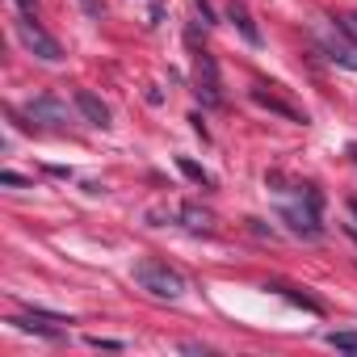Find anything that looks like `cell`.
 I'll return each instance as SVG.
<instances>
[{
	"instance_id": "cell-7",
	"label": "cell",
	"mask_w": 357,
	"mask_h": 357,
	"mask_svg": "<svg viewBox=\"0 0 357 357\" xmlns=\"http://www.w3.org/2000/svg\"><path fill=\"white\" fill-rule=\"evenodd\" d=\"M76 109L84 114V122H89V126H109V105H105L97 93L76 89Z\"/></svg>"
},
{
	"instance_id": "cell-15",
	"label": "cell",
	"mask_w": 357,
	"mask_h": 357,
	"mask_svg": "<svg viewBox=\"0 0 357 357\" xmlns=\"http://www.w3.org/2000/svg\"><path fill=\"white\" fill-rule=\"evenodd\" d=\"M93 349H122V340H101V336H89Z\"/></svg>"
},
{
	"instance_id": "cell-12",
	"label": "cell",
	"mask_w": 357,
	"mask_h": 357,
	"mask_svg": "<svg viewBox=\"0 0 357 357\" xmlns=\"http://www.w3.org/2000/svg\"><path fill=\"white\" fill-rule=\"evenodd\" d=\"M231 22L244 30V38H248V43H261V34H257V26L248 22V13H244V9H236V5H231Z\"/></svg>"
},
{
	"instance_id": "cell-6",
	"label": "cell",
	"mask_w": 357,
	"mask_h": 357,
	"mask_svg": "<svg viewBox=\"0 0 357 357\" xmlns=\"http://www.w3.org/2000/svg\"><path fill=\"white\" fill-rule=\"evenodd\" d=\"M26 114H30L34 122H47V126H63V122H68V105L55 101V97H34V101H26Z\"/></svg>"
},
{
	"instance_id": "cell-18",
	"label": "cell",
	"mask_w": 357,
	"mask_h": 357,
	"mask_svg": "<svg viewBox=\"0 0 357 357\" xmlns=\"http://www.w3.org/2000/svg\"><path fill=\"white\" fill-rule=\"evenodd\" d=\"M17 9L22 13H34V0H17Z\"/></svg>"
},
{
	"instance_id": "cell-10",
	"label": "cell",
	"mask_w": 357,
	"mask_h": 357,
	"mask_svg": "<svg viewBox=\"0 0 357 357\" xmlns=\"http://www.w3.org/2000/svg\"><path fill=\"white\" fill-rule=\"evenodd\" d=\"M43 319V311H34V315H13L9 324L17 328V332H34V336H47V340H55V336H63V328H51V324H38Z\"/></svg>"
},
{
	"instance_id": "cell-14",
	"label": "cell",
	"mask_w": 357,
	"mask_h": 357,
	"mask_svg": "<svg viewBox=\"0 0 357 357\" xmlns=\"http://www.w3.org/2000/svg\"><path fill=\"white\" fill-rule=\"evenodd\" d=\"M0 181H5V185H13V190H22V185H30V181H26V176H17V172H0Z\"/></svg>"
},
{
	"instance_id": "cell-8",
	"label": "cell",
	"mask_w": 357,
	"mask_h": 357,
	"mask_svg": "<svg viewBox=\"0 0 357 357\" xmlns=\"http://www.w3.org/2000/svg\"><path fill=\"white\" fill-rule=\"evenodd\" d=\"M168 219H176L185 231H215V219L202 206H176V211H168Z\"/></svg>"
},
{
	"instance_id": "cell-16",
	"label": "cell",
	"mask_w": 357,
	"mask_h": 357,
	"mask_svg": "<svg viewBox=\"0 0 357 357\" xmlns=\"http://www.w3.org/2000/svg\"><path fill=\"white\" fill-rule=\"evenodd\" d=\"M340 26H344V30H349V38H353V43H357V13H353V17H344V22H340Z\"/></svg>"
},
{
	"instance_id": "cell-5",
	"label": "cell",
	"mask_w": 357,
	"mask_h": 357,
	"mask_svg": "<svg viewBox=\"0 0 357 357\" xmlns=\"http://www.w3.org/2000/svg\"><path fill=\"white\" fill-rule=\"evenodd\" d=\"M194 93L202 97V105H219L223 93H219V63L211 51H198V72H194Z\"/></svg>"
},
{
	"instance_id": "cell-2",
	"label": "cell",
	"mask_w": 357,
	"mask_h": 357,
	"mask_svg": "<svg viewBox=\"0 0 357 357\" xmlns=\"http://www.w3.org/2000/svg\"><path fill=\"white\" fill-rule=\"evenodd\" d=\"M135 282H139L147 294L168 298V303H176V298L185 294V278L176 273L168 261H160V257H143V261H135Z\"/></svg>"
},
{
	"instance_id": "cell-17",
	"label": "cell",
	"mask_w": 357,
	"mask_h": 357,
	"mask_svg": "<svg viewBox=\"0 0 357 357\" xmlns=\"http://www.w3.org/2000/svg\"><path fill=\"white\" fill-rule=\"evenodd\" d=\"M160 13H164V5H160V0H151V22H160Z\"/></svg>"
},
{
	"instance_id": "cell-1",
	"label": "cell",
	"mask_w": 357,
	"mask_h": 357,
	"mask_svg": "<svg viewBox=\"0 0 357 357\" xmlns=\"http://www.w3.org/2000/svg\"><path fill=\"white\" fill-rule=\"evenodd\" d=\"M282 194V219L290 223L294 236L303 240H315L324 227H319V194L311 185H290V190H278Z\"/></svg>"
},
{
	"instance_id": "cell-3",
	"label": "cell",
	"mask_w": 357,
	"mask_h": 357,
	"mask_svg": "<svg viewBox=\"0 0 357 357\" xmlns=\"http://www.w3.org/2000/svg\"><path fill=\"white\" fill-rule=\"evenodd\" d=\"M17 38H22V47H26L30 55H38L43 63H59V59H63V47L38 26L34 13H22V22H17Z\"/></svg>"
},
{
	"instance_id": "cell-13",
	"label": "cell",
	"mask_w": 357,
	"mask_h": 357,
	"mask_svg": "<svg viewBox=\"0 0 357 357\" xmlns=\"http://www.w3.org/2000/svg\"><path fill=\"white\" fill-rule=\"evenodd\" d=\"M328 344L332 349H344V353H357V332H332Z\"/></svg>"
},
{
	"instance_id": "cell-9",
	"label": "cell",
	"mask_w": 357,
	"mask_h": 357,
	"mask_svg": "<svg viewBox=\"0 0 357 357\" xmlns=\"http://www.w3.org/2000/svg\"><path fill=\"white\" fill-rule=\"evenodd\" d=\"M252 101H257V105H265V109H273V114H282L286 122H307V114H298L294 105L278 101V97H273V93H265V89H252Z\"/></svg>"
},
{
	"instance_id": "cell-4",
	"label": "cell",
	"mask_w": 357,
	"mask_h": 357,
	"mask_svg": "<svg viewBox=\"0 0 357 357\" xmlns=\"http://www.w3.org/2000/svg\"><path fill=\"white\" fill-rule=\"evenodd\" d=\"M319 47L328 51V59H332V63H340V68H353V72H357V43L349 38V30H344V26H336V22H332V26L319 34Z\"/></svg>"
},
{
	"instance_id": "cell-11",
	"label": "cell",
	"mask_w": 357,
	"mask_h": 357,
	"mask_svg": "<svg viewBox=\"0 0 357 357\" xmlns=\"http://www.w3.org/2000/svg\"><path fill=\"white\" fill-rule=\"evenodd\" d=\"M176 168H181V172L190 176V181H198V185H206V190H215V176H211V172H206L202 164H194V160H185V155H181V160H176Z\"/></svg>"
}]
</instances>
